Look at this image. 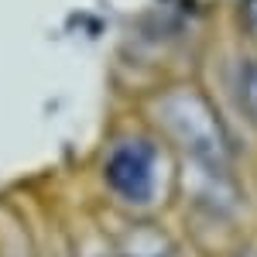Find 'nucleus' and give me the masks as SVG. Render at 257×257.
<instances>
[{
  "instance_id": "f257e3e1",
  "label": "nucleus",
  "mask_w": 257,
  "mask_h": 257,
  "mask_svg": "<svg viewBox=\"0 0 257 257\" xmlns=\"http://www.w3.org/2000/svg\"><path fill=\"white\" fill-rule=\"evenodd\" d=\"M144 113L151 120V134L175 148L192 168L230 172L233 138L219 117L216 103L196 82H172L148 99Z\"/></svg>"
},
{
  "instance_id": "f03ea898",
  "label": "nucleus",
  "mask_w": 257,
  "mask_h": 257,
  "mask_svg": "<svg viewBox=\"0 0 257 257\" xmlns=\"http://www.w3.org/2000/svg\"><path fill=\"white\" fill-rule=\"evenodd\" d=\"M103 185L131 209H151L165 189V144L151 131L120 134L103 155Z\"/></svg>"
},
{
  "instance_id": "7ed1b4c3",
  "label": "nucleus",
  "mask_w": 257,
  "mask_h": 257,
  "mask_svg": "<svg viewBox=\"0 0 257 257\" xmlns=\"http://www.w3.org/2000/svg\"><path fill=\"white\" fill-rule=\"evenodd\" d=\"M113 257H182L175 237L155 219H134L110 243Z\"/></svg>"
},
{
  "instance_id": "20e7f679",
  "label": "nucleus",
  "mask_w": 257,
  "mask_h": 257,
  "mask_svg": "<svg viewBox=\"0 0 257 257\" xmlns=\"http://www.w3.org/2000/svg\"><path fill=\"white\" fill-rule=\"evenodd\" d=\"M233 96H237L243 120L257 131V55L240 59L237 76H233Z\"/></svg>"
},
{
  "instance_id": "39448f33",
  "label": "nucleus",
  "mask_w": 257,
  "mask_h": 257,
  "mask_svg": "<svg viewBox=\"0 0 257 257\" xmlns=\"http://www.w3.org/2000/svg\"><path fill=\"white\" fill-rule=\"evenodd\" d=\"M0 257H38L35 243L28 237V226L11 213V226L7 233H0Z\"/></svg>"
},
{
  "instance_id": "423d86ee",
  "label": "nucleus",
  "mask_w": 257,
  "mask_h": 257,
  "mask_svg": "<svg viewBox=\"0 0 257 257\" xmlns=\"http://www.w3.org/2000/svg\"><path fill=\"white\" fill-rule=\"evenodd\" d=\"M226 257H257V243L254 240H243V243H237V247H230Z\"/></svg>"
},
{
  "instance_id": "0eeeda50",
  "label": "nucleus",
  "mask_w": 257,
  "mask_h": 257,
  "mask_svg": "<svg viewBox=\"0 0 257 257\" xmlns=\"http://www.w3.org/2000/svg\"><path fill=\"white\" fill-rule=\"evenodd\" d=\"M76 257H113V250L110 247H93V250H79Z\"/></svg>"
}]
</instances>
